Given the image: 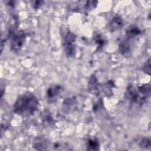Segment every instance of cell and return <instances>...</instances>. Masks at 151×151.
Instances as JSON below:
<instances>
[{"mask_svg":"<svg viewBox=\"0 0 151 151\" xmlns=\"http://www.w3.org/2000/svg\"><path fill=\"white\" fill-rule=\"evenodd\" d=\"M39 101L31 92H25L18 96L13 106L14 113L23 117L33 115L38 110Z\"/></svg>","mask_w":151,"mask_h":151,"instance_id":"1","label":"cell"},{"mask_svg":"<svg viewBox=\"0 0 151 151\" xmlns=\"http://www.w3.org/2000/svg\"><path fill=\"white\" fill-rule=\"evenodd\" d=\"M151 87L150 84L134 85L129 84L124 93L125 99L131 103L143 104L145 103L150 96Z\"/></svg>","mask_w":151,"mask_h":151,"instance_id":"2","label":"cell"},{"mask_svg":"<svg viewBox=\"0 0 151 151\" xmlns=\"http://www.w3.org/2000/svg\"><path fill=\"white\" fill-rule=\"evenodd\" d=\"M8 37L9 39V46L11 50L15 52L19 51L24 45L27 35L23 30H17V29H9Z\"/></svg>","mask_w":151,"mask_h":151,"instance_id":"3","label":"cell"},{"mask_svg":"<svg viewBox=\"0 0 151 151\" xmlns=\"http://www.w3.org/2000/svg\"><path fill=\"white\" fill-rule=\"evenodd\" d=\"M76 35L74 33L68 30L65 33L63 39V44L64 51L68 57H73L76 55Z\"/></svg>","mask_w":151,"mask_h":151,"instance_id":"4","label":"cell"},{"mask_svg":"<svg viewBox=\"0 0 151 151\" xmlns=\"http://www.w3.org/2000/svg\"><path fill=\"white\" fill-rule=\"evenodd\" d=\"M63 91V88L61 85H52L48 88L46 91V100L49 103L55 102Z\"/></svg>","mask_w":151,"mask_h":151,"instance_id":"5","label":"cell"},{"mask_svg":"<svg viewBox=\"0 0 151 151\" xmlns=\"http://www.w3.org/2000/svg\"><path fill=\"white\" fill-rule=\"evenodd\" d=\"M132 40L126 38L119 44V51L124 57H129L130 55L132 52V45L130 41Z\"/></svg>","mask_w":151,"mask_h":151,"instance_id":"6","label":"cell"},{"mask_svg":"<svg viewBox=\"0 0 151 151\" xmlns=\"http://www.w3.org/2000/svg\"><path fill=\"white\" fill-rule=\"evenodd\" d=\"M48 142L42 137H35L32 142V147L36 150H46L48 149Z\"/></svg>","mask_w":151,"mask_h":151,"instance_id":"7","label":"cell"},{"mask_svg":"<svg viewBox=\"0 0 151 151\" xmlns=\"http://www.w3.org/2000/svg\"><path fill=\"white\" fill-rule=\"evenodd\" d=\"M123 26V21L120 16L114 17L110 21L109 24V29L111 32L120 29Z\"/></svg>","mask_w":151,"mask_h":151,"instance_id":"8","label":"cell"},{"mask_svg":"<svg viewBox=\"0 0 151 151\" xmlns=\"http://www.w3.org/2000/svg\"><path fill=\"white\" fill-rule=\"evenodd\" d=\"M141 34V30L136 26H130L129 27L126 31V38L130 40H134L138 37Z\"/></svg>","mask_w":151,"mask_h":151,"instance_id":"9","label":"cell"},{"mask_svg":"<svg viewBox=\"0 0 151 151\" xmlns=\"http://www.w3.org/2000/svg\"><path fill=\"white\" fill-rule=\"evenodd\" d=\"M99 84L97 81V79L95 76H91L89 80L88 83V88L90 92L94 94H97L99 93Z\"/></svg>","mask_w":151,"mask_h":151,"instance_id":"10","label":"cell"},{"mask_svg":"<svg viewBox=\"0 0 151 151\" xmlns=\"http://www.w3.org/2000/svg\"><path fill=\"white\" fill-rule=\"evenodd\" d=\"M87 150H99V143L96 139H89L87 142Z\"/></svg>","mask_w":151,"mask_h":151,"instance_id":"11","label":"cell"},{"mask_svg":"<svg viewBox=\"0 0 151 151\" xmlns=\"http://www.w3.org/2000/svg\"><path fill=\"white\" fill-rule=\"evenodd\" d=\"M138 145L143 148H149L150 146V139L147 137H142L137 140Z\"/></svg>","mask_w":151,"mask_h":151,"instance_id":"12","label":"cell"},{"mask_svg":"<svg viewBox=\"0 0 151 151\" xmlns=\"http://www.w3.org/2000/svg\"><path fill=\"white\" fill-rule=\"evenodd\" d=\"M42 120L45 123H48L49 124H52V123H53L54 119H52V117L50 114V113H49L48 111H45L42 114Z\"/></svg>","mask_w":151,"mask_h":151,"instance_id":"13","label":"cell"},{"mask_svg":"<svg viewBox=\"0 0 151 151\" xmlns=\"http://www.w3.org/2000/svg\"><path fill=\"white\" fill-rule=\"evenodd\" d=\"M150 58H149V59L146 61V63L143 64L142 70V71L150 75Z\"/></svg>","mask_w":151,"mask_h":151,"instance_id":"14","label":"cell"},{"mask_svg":"<svg viewBox=\"0 0 151 151\" xmlns=\"http://www.w3.org/2000/svg\"><path fill=\"white\" fill-rule=\"evenodd\" d=\"M34 3H35V4H34V3H32V7L34 8V9H38L39 8H40V6L41 5V3L42 2V1H34Z\"/></svg>","mask_w":151,"mask_h":151,"instance_id":"15","label":"cell"},{"mask_svg":"<svg viewBox=\"0 0 151 151\" xmlns=\"http://www.w3.org/2000/svg\"><path fill=\"white\" fill-rule=\"evenodd\" d=\"M97 40H96V43L98 44V47H101L104 44V43H103L104 41H103V40L102 39L100 38V36L98 35V36L97 37Z\"/></svg>","mask_w":151,"mask_h":151,"instance_id":"16","label":"cell"}]
</instances>
